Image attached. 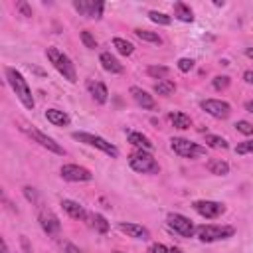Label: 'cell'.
<instances>
[{"mask_svg": "<svg viewBox=\"0 0 253 253\" xmlns=\"http://www.w3.org/2000/svg\"><path fill=\"white\" fill-rule=\"evenodd\" d=\"M0 245H2V253H8V243H6V239H0Z\"/></svg>", "mask_w": 253, "mask_h": 253, "instance_id": "42", "label": "cell"}, {"mask_svg": "<svg viewBox=\"0 0 253 253\" xmlns=\"http://www.w3.org/2000/svg\"><path fill=\"white\" fill-rule=\"evenodd\" d=\"M148 18H150L154 24H158V26H168V24L172 22V18H170L168 14L158 12V10H150V12H148Z\"/></svg>", "mask_w": 253, "mask_h": 253, "instance_id": "29", "label": "cell"}, {"mask_svg": "<svg viewBox=\"0 0 253 253\" xmlns=\"http://www.w3.org/2000/svg\"><path fill=\"white\" fill-rule=\"evenodd\" d=\"M174 16H176V20H180V22H192V20H194L192 8L186 6L184 2H176V4H174Z\"/></svg>", "mask_w": 253, "mask_h": 253, "instance_id": "23", "label": "cell"}, {"mask_svg": "<svg viewBox=\"0 0 253 253\" xmlns=\"http://www.w3.org/2000/svg\"><path fill=\"white\" fill-rule=\"evenodd\" d=\"M126 138H128V142H130L132 146H136L138 150H152V148H154V144L150 142V138L144 136L142 132L128 130V132H126Z\"/></svg>", "mask_w": 253, "mask_h": 253, "instance_id": "19", "label": "cell"}, {"mask_svg": "<svg viewBox=\"0 0 253 253\" xmlns=\"http://www.w3.org/2000/svg\"><path fill=\"white\" fill-rule=\"evenodd\" d=\"M45 55H47V59L51 61V65L63 75V79H67L69 83H75L77 81V71H75V65H73V61L69 59V55L67 53H63L61 49H57V47H47L45 49Z\"/></svg>", "mask_w": 253, "mask_h": 253, "instance_id": "2", "label": "cell"}, {"mask_svg": "<svg viewBox=\"0 0 253 253\" xmlns=\"http://www.w3.org/2000/svg\"><path fill=\"white\" fill-rule=\"evenodd\" d=\"M24 196L28 198V202H32V204H38V192H36V188L24 186Z\"/></svg>", "mask_w": 253, "mask_h": 253, "instance_id": "38", "label": "cell"}, {"mask_svg": "<svg viewBox=\"0 0 253 253\" xmlns=\"http://www.w3.org/2000/svg\"><path fill=\"white\" fill-rule=\"evenodd\" d=\"M229 83H231V79H229L227 75H215V77H213V81H211L213 89H217V91L227 89V87H229Z\"/></svg>", "mask_w": 253, "mask_h": 253, "instance_id": "31", "label": "cell"}, {"mask_svg": "<svg viewBox=\"0 0 253 253\" xmlns=\"http://www.w3.org/2000/svg\"><path fill=\"white\" fill-rule=\"evenodd\" d=\"M192 208L206 219H215L225 211V206L221 202H213V200H198L192 204Z\"/></svg>", "mask_w": 253, "mask_h": 253, "instance_id": "8", "label": "cell"}, {"mask_svg": "<svg viewBox=\"0 0 253 253\" xmlns=\"http://www.w3.org/2000/svg\"><path fill=\"white\" fill-rule=\"evenodd\" d=\"M4 73H6V79H8V83H10V87H12V91L16 93V97L20 99V103L26 107V109H34L36 107V101H34V95H32V89H30V85H28V81L24 79V75L18 71V69H14V67H6L4 69Z\"/></svg>", "mask_w": 253, "mask_h": 253, "instance_id": "1", "label": "cell"}, {"mask_svg": "<svg viewBox=\"0 0 253 253\" xmlns=\"http://www.w3.org/2000/svg\"><path fill=\"white\" fill-rule=\"evenodd\" d=\"M200 107H202L208 115H211L213 119H227L229 113H231L229 103H225V101H221V99H206V101L200 103Z\"/></svg>", "mask_w": 253, "mask_h": 253, "instance_id": "11", "label": "cell"}, {"mask_svg": "<svg viewBox=\"0 0 253 253\" xmlns=\"http://www.w3.org/2000/svg\"><path fill=\"white\" fill-rule=\"evenodd\" d=\"M16 10H20V12H22V16H26V18H32V8L28 6V2H24V0H18V2H16Z\"/></svg>", "mask_w": 253, "mask_h": 253, "instance_id": "37", "label": "cell"}, {"mask_svg": "<svg viewBox=\"0 0 253 253\" xmlns=\"http://www.w3.org/2000/svg\"><path fill=\"white\" fill-rule=\"evenodd\" d=\"M59 176L67 182H89V180H93L91 170H87L85 166H79V164H63L59 168Z\"/></svg>", "mask_w": 253, "mask_h": 253, "instance_id": "7", "label": "cell"}, {"mask_svg": "<svg viewBox=\"0 0 253 253\" xmlns=\"http://www.w3.org/2000/svg\"><path fill=\"white\" fill-rule=\"evenodd\" d=\"M81 42L85 43V47H89V49H95L97 47V40L91 36V32H87V30H83L81 32Z\"/></svg>", "mask_w": 253, "mask_h": 253, "instance_id": "34", "label": "cell"}, {"mask_svg": "<svg viewBox=\"0 0 253 253\" xmlns=\"http://www.w3.org/2000/svg\"><path fill=\"white\" fill-rule=\"evenodd\" d=\"M87 89H89L91 97H93L97 103H101V105H105V103H107V99H109V91H107V87H105V83H103V81L89 79V81H87Z\"/></svg>", "mask_w": 253, "mask_h": 253, "instance_id": "17", "label": "cell"}, {"mask_svg": "<svg viewBox=\"0 0 253 253\" xmlns=\"http://www.w3.org/2000/svg\"><path fill=\"white\" fill-rule=\"evenodd\" d=\"M128 164L134 172H140V174H158L160 166L156 162V158L148 152V150H136L128 156Z\"/></svg>", "mask_w": 253, "mask_h": 253, "instance_id": "3", "label": "cell"}, {"mask_svg": "<svg viewBox=\"0 0 253 253\" xmlns=\"http://www.w3.org/2000/svg\"><path fill=\"white\" fill-rule=\"evenodd\" d=\"M243 79H245V83L253 85V71H245V73H243Z\"/></svg>", "mask_w": 253, "mask_h": 253, "instance_id": "41", "label": "cell"}, {"mask_svg": "<svg viewBox=\"0 0 253 253\" xmlns=\"http://www.w3.org/2000/svg\"><path fill=\"white\" fill-rule=\"evenodd\" d=\"M45 119L47 123H51L53 126H67L69 125V115L65 111H59V109H47L45 111Z\"/></svg>", "mask_w": 253, "mask_h": 253, "instance_id": "20", "label": "cell"}, {"mask_svg": "<svg viewBox=\"0 0 253 253\" xmlns=\"http://www.w3.org/2000/svg\"><path fill=\"white\" fill-rule=\"evenodd\" d=\"M146 73H148L150 77H156V79H164V77L170 73V69H168L166 65H150V67L146 69Z\"/></svg>", "mask_w": 253, "mask_h": 253, "instance_id": "30", "label": "cell"}, {"mask_svg": "<svg viewBox=\"0 0 253 253\" xmlns=\"http://www.w3.org/2000/svg\"><path fill=\"white\" fill-rule=\"evenodd\" d=\"M115 253H121V251H115Z\"/></svg>", "mask_w": 253, "mask_h": 253, "instance_id": "45", "label": "cell"}, {"mask_svg": "<svg viewBox=\"0 0 253 253\" xmlns=\"http://www.w3.org/2000/svg\"><path fill=\"white\" fill-rule=\"evenodd\" d=\"M73 8H75L81 16L99 20V18L103 16V8H105V4H103L101 0H75V2H73Z\"/></svg>", "mask_w": 253, "mask_h": 253, "instance_id": "10", "label": "cell"}, {"mask_svg": "<svg viewBox=\"0 0 253 253\" xmlns=\"http://www.w3.org/2000/svg\"><path fill=\"white\" fill-rule=\"evenodd\" d=\"M119 229H121L123 233H126L128 237H132V239H140V241L150 239V231H148L144 225L134 223V221H121V223H119Z\"/></svg>", "mask_w": 253, "mask_h": 253, "instance_id": "14", "label": "cell"}, {"mask_svg": "<svg viewBox=\"0 0 253 253\" xmlns=\"http://www.w3.org/2000/svg\"><path fill=\"white\" fill-rule=\"evenodd\" d=\"M176 65H178V69H180L182 73H188V71L194 67V59H190V57H180Z\"/></svg>", "mask_w": 253, "mask_h": 253, "instance_id": "36", "label": "cell"}, {"mask_svg": "<svg viewBox=\"0 0 253 253\" xmlns=\"http://www.w3.org/2000/svg\"><path fill=\"white\" fill-rule=\"evenodd\" d=\"M89 219H91V227H93L95 231H99V233H107V231H109V221H107L101 213H91Z\"/></svg>", "mask_w": 253, "mask_h": 253, "instance_id": "27", "label": "cell"}, {"mask_svg": "<svg viewBox=\"0 0 253 253\" xmlns=\"http://www.w3.org/2000/svg\"><path fill=\"white\" fill-rule=\"evenodd\" d=\"M206 168H208L211 174H215V176H225V174L229 172V164H227L225 160H221V158H211V160L206 164Z\"/></svg>", "mask_w": 253, "mask_h": 253, "instance_id": "22", "label": "cell"}, {"mask_svg": "<svg viewBox=\"0 0 253 253\" xmlns=\"http://www.w3.org/2000/svg\"><path fill=\"white\" fill-rule=\"evenodd\" d=\"M245 53H247V57H253V49L249 47V49H245Z\"/></svg>", "mask_w": 253, "mask_h": 253, "instance_id": "44", "label": "cell"}, {"mask_svg": "<svg viewBox=\"0 0 253 253\" xmlns=\"http://www.w3.org/2000/svg\"><path fill=\"white\" fill-rule=\"evenodd\" d=\"M174 91H176V85H174V81H170V79H160L158 83H154V93H158V95L168 97V95H172Z\"/></svg>", "mask_w": 253, "mask_h": 253, "instance_id": "25", "label": "cell"}, {"mask_svg": "<svg viewBox=\"0 0 253 253\" xmlns=\"http://www.w3.org/2000/svg\"><path fill=\"white\" fill-rule=\"evenodd\" d=\"M198 239L204 243H213V241H221L227 239L235 233V229L231 225H215V223H208V225H200L196 229Z\"/></svg>", "mask_w": 253, "mask_h": 253, "instance_id": "5", "label": "cell"}, {"mask_svg": "<svg viewBox=\"0 0 253 253\" xmlns=\"http://www.w3.org/2000/svg\"><path fill=\"white\" fill-rule=\"evenodd\" d=\"M99 61H101V67H103L105 71L113 73V75H117V73H123V71H125L123 63H121L113 53H109V51H103V53L99 55Z\"/></svg>", "mask_w": 253, "mask_h": 253, "instance_id": "16", "label": "cell"}, {"mask_svg": "<svg viewBox=\"0 0 253 253\" xmlns=\"http://www.w3.org/2000/svg\"><path fill=\"white\" fill-rule=\"evenodd\" d=\"M38 219H40L42 229H43L47 235H57V233H59L61 223H59V217H57L51 210H42V211L38 213Z\"/></svg>", "mask_w": 253, "mask_h": 253, "instance_id": "13", "label": "cell"}, {"mask_svg": "<svg viewBox=\"0 0 253 253\" xmlns=\"http://www.w3.org/2000/svg\"><path fill=\"white\" fill-rule=\"evenodd\" d=\"M166 219H168V225H170L176 233H180L182 237H192L194 231H196L194 223H192L186 215H182V213H168Z\"/></svg>", "mask_w": 253, "mask_h": 253, "instance_id": "12", "label": "cell"}, {"mask_svg": "<svg viewBox=\"0 0 253 253\" xmlns=\"http://www.w3.org/2000/svg\"><path fill=\"white\" fill-rule=\"evenodd\" d=\"M150 253H182L178 247H166V245H162V243H154L152 247H150Z\"/></svg>", "mask_w": 253, "mask_h": 253, "instance_id": "33", "label": "cell"}, {"mask_svg": "<svg viewBox=\"0 0 253 253\" xmlns=\"http://www.w3.org/2000/svg\"><path fill=\"white\" fill-rule=\"evenodd\" d=\"M235 128H237L241 134H245V136H251V134H253V125H251L249 121H237V123H235Z\"/></svg>", "mask_w": 253, "mask_h": 253, "instance_id": "32", "label": "cell"}, {"mask_svg": "<svg viewBox=\"0 0 253 253\" xmlns=\"http://www.w3.org/2000/svg\"><path fill=\"white\" fill-rule=\"evenodd\" d=\"M20 247H22V253H32V243L28 241L26 235H20Z\"/></svg>", "mask_w": 253, "mask_h": 253, "instance_id": "39", "label": "cell"}, {"mask_svg": "<svg viewBox=\"0 0 253 253\" xmlns=\"http://www.w3.org/2000/svg\"><path fill=\"white\" fill-rule=\"evenodd\" d=\"M130 95H132L134 103H136V105H140L142 109H148V111L156 109V101H154V99H152V95H148L144 89H140V87L132 85V87H130Z\"/></svg>", "mask_w": 253, "mask_h": 253, "instance_id": "15", "label": "cell"}, {"mask_svg": "<svg viewBox=\"0 0 253 253\" xmlns=\"http://www.w3.org/2000/svg\"><path fill=\"white\" fill-rule=\"evenodd\" d=\"M113 45L117 47V51H119L121 55H130V53L134 51V45H132L130 42L123 40V38H115V40H113Z\"/></svg>", "mask_w": 253, "mask_h": 253, "instance_id": "28", "label": "cell"}, {"mask_svg": "<svg viewBox=\"0 0 253 253\" xmlns=\"http://www.w3.org/2000/svg\"><path fill=\"white\" fill-rule=\"evenodd\" d=\"M134 36H136L138 40H142V42H150V43H156V45L162 43V38H160L156 32H150V30L136 28V30H134Z\"/></svg>", "mask_w": 253, "mask_h": 253, "instance_id": "24", "label": "cell"}, {"mask_svg": "<svg viewBox=\"0 0 253 253\" xmlns=\"http://www.w3.org/2000/svg\"><path fill=\"white\" fill-rule=\"evenodd\" d=\"M253 152V140H243L235 146V154H251Z\"/></svg>", "mask_w": 253, "mask_h": 253, "instance_id": "35", "label": "cell"}, {"mask_svg": "<svg viewBox=\"0 0 253 253\" xmlns=\"http://www.w3.org/2000/svg\"><path fill=\"white\" fill-rule=\"evenodd\" d=\"M204 142H206V146H210V148H217V150H225V148L229 146L227 140H225L223 136H217V134H206Z\"/></svg>", "mask_w": 253, "mask_h": 253, "instance_id": "26", "label": "cell"}, {"mask_svg": "<svg viewBox=\"0 0 253 253\" xmlns=\"http://www.w3.org/2000/svg\"><path fill=\"white\" fill-rule=\"evenodd\" d=\"M170 148L174 150V154H178L182 158H198V156L206 154V146L192 142L188 138H182V136H174L170 140Z\"/></svg>", "mask_w": 253, "mask_h": 253, "instance_id": "6", "label": "cell"}, {"mask_svg": "<svg viewBox=\"0 0 253 253\" xmlns=\"http://www.w3.org/2000/svg\"><path fill=\"white\" fill-rule=\"evenodd\" d=\"M63 253H83L77 245H73V243H65L63 245Z\"/></svg>", "mask_w": 253, "mask_h": 253, "instance_id": "40", "label": "cell"}, {"mask_svg": "<svg viewBox=\"0 0 253 253\" xmlns=\"http://www.w3.org/2000/svg\"><path fill=\"white\" fill-rule=\"evenodd\" d=\"M245 109H247L249 113H253V101H247V103H245Z\"/></svg>", "mask_w": 253, "mask_h": 253, "instance_id": "43", "label": "cell"}, {"mask_svg": "<svg viewBox=\"0 0 253 253\" xmlns=\"http://www.w3.org/2000/svg\"><path fill=\"white\" fill-rule=\"evenodd\" d=\"M71 136H73L75 140L87 144V146H93V148L105 152V154L111 156V158H117V156H119V148H117L113 142H109V140H105L103 136H99V134H91V132H73Z\"/></svg>", "mask_w": 253, "mask_h": 253, "instance_id": "4", "label": "cell"}, {"mask_svg": "<svg viewBox=\"0 0 253 253\" xmlns=\"http://www.w3.org/2000/svg\"><path fill=\"white\" fill-rule=\"evenodd\" d=\"M24 130H26V132H28V134H30V136H32V138H34V140L40 144V146L47 148L49 152H53V154H61V156L65 154V148H63V146H59V144H57V142H55L51 136L43 134V132H42V130H38L36 126H26Z\"/></svg>", "mask_w": 253, "mask_h": 253, "instance_id": "9", "label": "cell"}, {"mask_svg": "<svg viewBox=\"0 0 253 253\" xmlns=\"http://www.w3.org/2000/svg\"><path fill=\"white\" fill-rule=\"evenodd\" d=\"M61 208H63L65 213H67L69 217H73V219L83 221V219L89 217L87 211H85V208H83L79 202H73V200H61Z\"/></svg>", "mask_w": 253, "mask_h": 253, "instance_id": "18", "label": "cell"}, {"mask_svg": "<svg viewBox=\"0 0 253 253\" xmlns=\"http://www.w3.org/2000/svg\"><path fill=\"white\" fill-rule=\"evenodd\" d=\"M168 121L172 123V126H176V128H180V130H186V128H190V125H192V119H190L186 113H180V111H172V113L168 115Z\"/></svg>", "mask_w": 253, "mask_h": 253, "instance_id": "21", "label": "cell"}]
</instances>
